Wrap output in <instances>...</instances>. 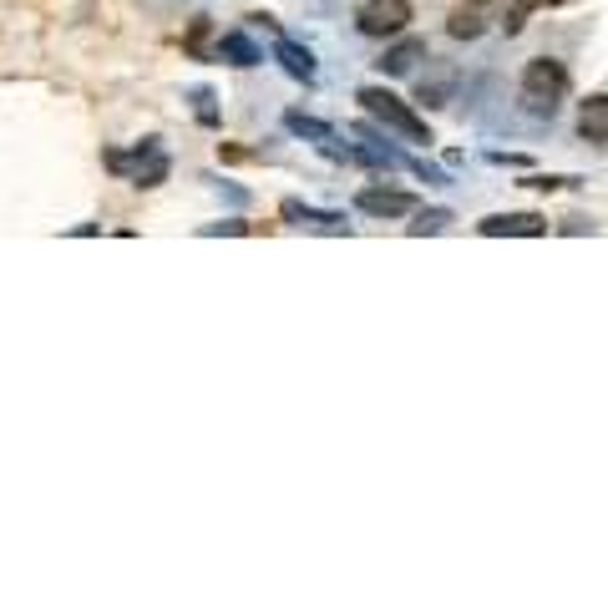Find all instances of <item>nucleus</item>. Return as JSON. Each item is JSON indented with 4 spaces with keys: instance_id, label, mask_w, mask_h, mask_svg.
Instances as JSON below:
<instances>
[{
    "instance_id": "14",
    "label": "nucleus",
    "mask_w": 608,
    "mask_h": 608,
    "mask_svg": "<svg viewBox=\"0 0 608 608\" xmlns=\"http://www.w3.org/2000/svg\"><path fill=\"white\" fill-rule=\"evenodd\" d=\"M284 132L299 137V142H315V147H325V142L335 137V127H330L325 117H310V112H299V107L284 112Z\"/></svg>"
},
{
    "instance_id": "19",
    "label": "nucleus",
    "mask_w": 608,
    "mask_h": 608,
    "mask_svg": "<svg viewBox=\"0 0 608 608\" xmlns=\"http://www.w3.org/2000/svg\"><path fill=\"white\" fill-rule=\"evenodd\" d=\"M406 168H411V173H421V178H426L431 188H446V183H451V178H446L441 168H431V163H421V158H406Z\"/></svg>"
},
{
    "instance_id": "4",
    "label": "nucleus",
    "mask_w": 608,
    "mask_h": 608,
    "mask_svg": "<svg viewBox=\"0 0 608 608\" xmlns=\"http://www.w3.org/2000/svg\"><path fill=\"white\" fill-rule=\"evenodd\" d=\"M411 26V0H360L355 11V31L370 41H391Z\"/></svg>"
},
{
    "instance_id": "21",
    "label": "nucleus",
    "mask_w": 608,
    "mask_h": 608,
    "mask_svg": "<svg viewBox=\"0 0 608 608\" xmlns=\"http://www.w3.org/2000/svg\"><path fill=\"white\" fill-rule=\"evenodd\" d=\"M543 6H568V0H532V11H543Z\"/></svg>"
},
{
    "instance_id": "7",
    "label": "nucleus",
    "mask_w": 608,
    "mask_h": 608,
    "mask_svg": "<svg viewBox=\"0 0 608 608\" xmlns=\"http://www.w3.org/2000/svg\"><path fill=\"white\" fill-rule=\"evenodd\" d=\"M355 208H360L365 218H401V213H411V208H416V198H411L406 188L370 183V188H360V193H355Z\"/></svg>"
},
{
    "instance_id": "12",
    "label": "nucleus",
    "mask_w": 608,
    "mask_h": 608,
    "mask_svg": "<svg viewBox=\"0 0 608 608\" xmlns=\"http://www.w3.org/2000/svg\"><path fill=\"white\" fill-rule=\"evenodd\" d=\"M578 137L583 142H608V92H593L578 102Z\"/></svg>"
},
{
    "instance_id": "11",
    "label": "nucleus",
    "mask_w": 608,
    "mask_h": 608,
    "mask_svg": "<svg viewBox=\"0 0 608 608\" xmlns=\"http://www.w3.org/2000/svg\"><path fill=\"white\" fill-rule=\"evenodd\" d=\"M274 61L294 76V82H304V87H315V82H320L315 51H310V46H299V41H289V36H279V41H274Z\"/></svg>"
},
{
    "instance_id": "6",
    "label": "nucleus",
    "mask_w": 608,
    "mask_h": 608,
    "mask_svg": "<svg viewBox=\"0 0 608 608\" xmlns=\"http://www.w3.org/2000/svg\"><path fill=\"white\" fill-rule=\"evenodd\" d=\"M492 21H497V0H462L446 21V36L451 41H477V36L492 31Z\"/></svg>"
},
{
    "instance_id": "8",
    "label": "nucleus",
    "mask_w": 608,
    "mask_h": 608,
    "mask_svg": "<svg viewBox=\"0 0 608 608\" xmlns=\"http://www.w3.org/2000/svg\"><path fill=\"white\" fill-rule=\"evenodd\" d=\"M456 82H462V71H456L451 61H431L426 56V76L416 82V102L421 107H446L451 92H456Z\"/></svg>"
},
{
    "instance_id": "20",
    "label": "nucleus",
    "mask_w": 608,
    "mask_h": 608,
    "mask_svg": "<svg viewBox=\"0 0 608 608\" xmlns=\"http://www.w3.org/2000/svg\"><path fill=\"white\" fill-rule=\"evenodd\" d=\"M578 178H548V173H538V178H527L522 188H538V193H553V188H573Z\"/></svg>"
},
{
    "instance_id": "2",
    "label": "nucleus",
    "mask_w": 608,
    "mask_h": 608,
    "mask_svg": "<svg viewBox=\"0 0 608 608\" xmlns=\"http://www.w3.org/2000/svg\"><path fill=\"white\" fill-rule=\"evenodd\" d=\"M355 102H360V112L365 117H375L380 127H386L391 137H401V142H421V147H431L436 137H431V127H426V117L411 107V102H401L396 92H386V87H360L355 92Z\"/></svg>"
},
{
    "instance_id": "17",
    "label": "nucleus",
    "mask_w": 608,
    "mask_h": 608,
    "mask_svg": "<svg viewBox=\"0 0 608 608\" xmlns=\"http://www.w3.org/2000/svg\"><path fill=\"white\" fill-rule=\"evenodd\" d=\"M193 112H198V122H203V127H213V122H218V112H213V92H208V87H198V92H193Z\"/></svg>"
},
{
    "instance_id": "3",
    "label": "nucleus",
    "mask_w": 608,
    "mask_h": 608,
    "mask_svg": "<svg viewBox=\"0 0 608 608\" xmlns=\"http://www.w3.org/2000/svg\"><path fill=\"white\" fill-rule=\"evenodd\" d=\"M102 163H107V173H122L132 188H158L163 178H168V147L158 142V137H142L132 152H102Z\"/></svg>"
},
{
    "instance_id": "9",
    "label": "nucleus",
    "mask_w": 608,
    "mask_h": 608,
    "mask_svg": "<svg viewBox=\"0 0 608 608\" xmlns=\"http://www.w3.org/2000/svg\"><path fill=\"white\" fill-rule=\"evenodd\" d=\"M426 56H431V51H426V36H406V31H401V36H391L386 56H380L375 66L386 71V76H411Z\"/></svg>"
},
{
    "instance_id": "16",
    "label": "nucleus",
    "mask_w": 608,
    "mask_h": 608,
    "mask_svg": "<svg viewBox=\"0 0 608 608\" xmlns=\"http://www.w3.org/2000/svg\"><path fill=\"white\" fill-rule=\"evenodd\" d=\"M527 11H532V0H507V6H502V21H497V26H502L507 36H517V31L527 26Z\"/></svg>"
},
{
    "instance_id": "18",
    "label": "nucleus",
    "mask_w": 608,
    "mask_h": 608,
    "mask_svg": "<svg viewBox=\"0 0 608 608\" xmlns=\"http://www.w3.org/2000/svg\"><path fill=\"white\" fill-rule=\"evenodd\" d=\"M198 234H203V239H213V234H249V223H244V218H223V223H203Z\"/></svg>"
},
{
    "instance_id": "1",
    "label": "nucleus",
    "mask_w": 608,
    "mask_h": 608,
    "mask_svg": "<svg viewBox=\"0 0 608 608\" xmlns=\"http://www.w3.org/2000/svg\"><path fill=\"white\" fill-rule=\"evenodd\" d=\"M517 97H522V112H527V117L553 122L558 107H563V97H568V66L553 61V56H532V61L522 66Z\"/></svg>"
},
{
    "instance_id": "5",
    "label": "nucleus",
    "mask_w": 608,
    "mask_h": 608,
    "mask_svg": "<svg viewBox=\"0 0 608 608\" xmlns=\"http://www.w3.org/2000/svg\"><path fill=\"white\" fill-rule=\"evenodd\" d=\"M482 239H543L548 234V218L532 213V208H517V213H487L477 223Z\"/></svg>"
},
{
    "instance_id": "13",
    "label": "nucleus",
    "mask_w": 608,
    "mask_h": 608,
    "mask_svg": "<svg viewBox=\"0 0 608 608\" xmlns=\"http://www.w3.org/2000/svg\"><path fill=\"white\" fill-rule=\"evenodd\" d=\"M213 51H218V61L239 66V71H249V66H259V61H264V51H259V46H254V41L244 36V31H223Z\"/></svg>"
},
{
    "instance_id": "10",
    "label": "nucleus",
    "mask_w": 608,
    "mask_h": 608,
    "mask_svg": "<svg viewBox=\"0 0 608 608\" xmlns=\"http://www.w3.org/2000/svg\"><path fill=\"white\" fill-rule=\"evenodd\" d=\"M279 218L294 223V228H320V234H350L345 213H320V208L299 203V198H284V203H279Z\"/></svg>"
},
{
    "instance_id": "15",
    "label": "nucleus",
    "mask_w": 608,
    "mask_h": 608,
    "mask_svg": "<svg viewBox=\"0 0 608 608\" xmlns=\"http://www.w3.org/2000/svg\"><path fill=\"white\" fill-rule=\"evenodd\" d=\"M416 223H406V234L411 239H426V234H446L451 228V208H411Z\"/></svg>"
}]
</instances>
